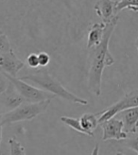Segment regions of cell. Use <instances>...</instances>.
Wrapping results in <instances>:
<instances>
[{"label": "cell", "mask_w": 138, "mask_h": 155, "mask_svg": "<svg viewBox=\"0 0 138 155\" xmlns=\"http://www.w3.org/2000/svg\"><path fill=\"white\" fill-rule=\"evenodd\" d=\"M97 0H0V28L22 56H61L87 34ZM97 15V14H96Z\"/></svg>", "instance_id": "obj_1"}, {"label": "cell", "mask_w": 138, "mask_h": 155, "mask_svg": "<svg viewBox=\"0 0 138 155\" xmlns=\"http://www.w3.org/2000/svg\"><path fill=\"white\" fill-rule=\"evenodd\" d=\"M118 20L119 16L116 15L111 21L106 23L101 42L94 48L88 49V88L97 97L101 95L102 74L104 68L114 64V59L109 51V44L113 32L117 26Z\"/></svg>", "instance_id": "obj_2"}, {"label": "cell", "mask_w": 138, "mask_h": 155, "mask_svg": "<svg viewBox=\"0 0 138 155\" xmlns=\"http://www.w3.org/2000/svg\"><path fill=\"white\" fill-rule=\"evenodd\" d=\"M20 79L29 82L31 84H35L38 87L45 90L51 94H54L56 97H59L67 101L73 103H77L80 105H87L88 100L81 98L77 95L73 94L72 92L67 90L64 85L58 81L55 77H53L50 72L47 69V67L36 68L33 73H29L25 76L20 77Z\"/></svg>", "instance_id": "obj_3"}, {"label": "cell", "mask_w": 138, "mask_h": 155, "mask_svg": "<svg viewBox=\"0 0 138 155\" xmlns=\"http://www.w3.org/2000/svg\"><path fill=\"white\" fill-rule=\"evenodd\" d=\"M51 99H45L38 102H28L26 101L20 106L15 108L12 111L1 114L2 125H11V124L32 120L38 115L44 113L50 105Z\"/></svg>", "instance_id": "obj_4"}, {"label": "cell", "mask_w": 138, "mask_h": 155, "mask_svg": "<svg viewBox=\"0 0 138 155\" xmlns=\"http://www.w3.org/2000/svg\"><path fill=\"white\" fill-rule=\"evenodd\" d=\"M3 73L7 77V79L14 85V87L16 88V90L28 102H38V101H42V100H45V99L52 100L53 98L56 97L54 94H51V93L45 90H43L39 87H35L29 82H27L25 81L21 80L20 78L12 77L5 72Z\"/></svg>", "instance_id": "obj_5"}, {"label": "cell", "mask_w": 138, "mask_h": 155, "mask_svg": "<svg viewBox=\"0 0 138 155\" xmlns=\"http://www.w3.org/2000/svg\"><path fill=\"white\" fill-rule=\"evenodd\" d=\"M137 106H138V89L127 93V94L122 98H120L117 102L113 104L109 108H107L104 111L97 113V114L99 115L98 121L99 123H101L107 119L116 116L121 111L128 109V108L137 107Z\"/></svg>", "instance_id": "obj_6"}, {"label": "cell", "mask_w": 138, "mask_h": 155, "mask_svg": "<svg viewBox=\"0 0 138 155\" xmlns=\"http://www.w3.org/2000/svg\"><path fill=\"white\" fill-rule=\"evenodd\" d=\"M102 129V140L120 141L128 137V134L124 130V124L120 118L116 116L99 123Z\"/></svg>", "instance_id": "obj_7"}, {"label": "cell", "mask_w": 138, "mask_h": 155, "mask_svg": "<svg viewBox=\"0 0 138 155\" xmlns=\"http://www.w3.org/2000/svg\"><path fill=\"white\" fill-rule=\"evenodd\" d=\"M26 101L27 100L24 98V97L20 94L16 88L14 87V85L11 82L6 91L0 95V114L12 111Z\"/></svg>", "instance_id": "obj_8"}, {"label": "cell", "mask_w": 138, "mask_h": 155, "mask_svg": "<svg viewBox=\"0 0 138 155\" xmlns=\"http://www.w3.org/2000/svg\"><path fill=\"white\" fill-rule=\"evenodd\" d=\"M25 63L23 61L13 48L6 53L0 54V71L5 72L12 77H16L21 69L25 67Z\"/></svg>", "instance_id": "obj_9"}, {"label": "cell", "mask_w": 138, "mask_h": 155, "mask_svg": "<svg viewBox=\"0 0 138 155\" xmlns=\"http://www.w3.org/2000/svg\"><path fill=\"white\" fill-rule=\"evenodd\" d=\"M117 0H97L94 6V10L102 22L108 23L117 15Z\"/></svg>", "instance_id": "obj_10"}, {"label": "cell", "mask_w": 138, "mask_h": 155, "mask_svg": "<svg viewBox=\"0 0 138 155\" xmlns=\"http://www.w3.org/2000/svg\"><path fill=\"white\" fill-rule=\"evenodd\" d=\"M117 114L119 115V118L123 121L124 130L128 134L136 133L138 129V106L128 108L119 112Z\"/></svg>", "instance_id": "obj_11"}, {"label": "cell", "mask_w": 138, "mask_h": 155, "mask_svg": "<svg viewBox=\"0 0 138 155\" xmlns=\"http://www.w3.org/2000/svg\"><path fill=\"white\" fill-rule=\"evenodd\" d=\"M106 27V23H93L87 32V41H86V48L89 49L97 45L101 42L104 34V29Z\"/></svg>", "instance_id": "obj_12"}, {"label": "cell", "mask_w": 138, "mask_h": 155, "mask_svg": "<svg viewBox=\"0 0 138 155\" xmlns=\"http://www.w3.org/2000/svg\"><path fill=\"white\" fill-rule=\"evenodd\" d=\"M80 124L83 127V129L87 130L89 136L94 137V130L99 125L97 114H90V113L83 114L80 117Z\"/></svg>", "instance_id": "obj_13"}, {"label": "cell", "mask_w": 138, "mask_h": 155, "mask_svg": "<svg viewBox=\"0 0 138 155\" xmlns=\"http://www.w3.org/2000/svg\"><path fill=\"white\" fill-rule=\"evenodd\" d=\"M61 121H62L64 124H65L66 126L73 129L74 130L78 131V133L82 134H86L89 136L87 130H84L83 127L81 126L80 119L75 118V117H70V116H62V117H61Z\"/></svg>", "instance_id": "obj_14"}, {"label": "cell", "mask_w": 138, "mask_h": 155, "mask_svg": "<svg viewBox=\"0 0 138 155\" xmlns=\"http://www.w3.org/2000/svg\"><path fill=\"white\" fill-rule=\"evenodd\" d=\"M125 9L138 12V0H117L116 12H119Z\"/></svg>", "instance_id": "obj_15"}, {"label": "cell", "mask_w": 138, "mask_h": 155, "mask_svg": "<svg viewBox=\"0 0 138 155\" xmlns=\"http://www.w3.org/2000/svg\"><path fill=\"white\" fill-rule=\"evenodd\" d=\"M120 141H122V145L126 148L133 150L138 154V130L134 134H130L127 138Z\"/></svg>", "instance_id": "obj_16"}, {"label": "cell", "mask_w": 138, "mask_h": 155, "mask_svg": "<svg viewBox=\"0 0 138 155\" xmlns=\"http://www.w3.org/2000/svg\"><path fill=\"white\" fill-rule=\"evenodd\" d=\"M8 144L10 146V153L11 154H26L25 148L22 146V144L16 140V138L12 137L9 139Z\"/></svg>", "instance_id": "obj_17"}, {"label": "cell", "mask_w": 138, "mask_h": 155, "mask_svg": "<svg viewBox=\"0 0 138 155\" xmlns=\"http://www.w3.org/2000/svg\"><path fill=\"white\" fill-rule=\"evenodd\" d=\"M12 43L9 36L5 32L0 34V54L6 53L12 49Z\"/></svg>", "instance_id": "obj_18"}, {"label": "cell", "mask_w": 138, "mask_h": 155, "mask_svg": "<svg viewBox=\"0 0 138 155\" xmlns=\"http://www.w3.org/2000/svg\"><path fill=\"white\" fill-rule=\"evenodd\" d=\"M38 59L40 67H48L51 61V55L47 51H41L38 52Z\"/></svg>", "instance_id": "obj_19"}, {"label": "cell", "mask_w": 138, "mask_h": 155, "mask_svg": "<svg viewBox=\"0 0 138 155\" xmlns=\"http://www.w3.org/2000/svg\"><path fill=\"white\" fill-rule=\"evenodd\" d=\"M26 61H27L28 65L32 69H36L38 67H40L39 59H38V53H36V52L29 53L26 57Z\"/></svg>", "instance_id": "obj_20"}, {"label": "cell", "mask_w": 138, "mask_h": 155, "mask_svg": "<svg viewBox=\"0 0 138 155\" xmlns=\"http://www.w3.org/2000/svg\"><path fill=\"white\" fill-rule=\"evenodd\" d=\"M11 81L7 79V77L4 75L2 71H0V95L3 94L6 89L9 87Z\"/></svg>", "instance_id": "obj_21"}, {"label": "cell", "mask_w": 138, "mask_h": 155, "mask_svg": "<svg viewBox=\"0 0 138 155\" xmlns=\"http://www.w3.org/2000/svg\"><path fill=\"white\" fill-rule=\"evenodd\" d=\"M2 122H1V114H0V144H1L2 141Z\"/></svg>", "instance_id": "obj_22"}, {"label": "cell", "mask_w": 138, "mask_h": 155, "mask_svg": "<svg viewBox=\"0 0 138 155\" xmlns=\"http://www.w3.org/2000/svg\"><path fill=\"white\" fill-rule=\"evenodd\" d=\"M97 153H98V145L97 144L95 147V150L92 151V154H97Z\"/></svg>", "instance_id": "obj_23"}, {"label": "cell", "mask_w": 138, "mask_h": 155, "mask_svg": "<svg viewBox=\"0 0 138 155\" xmlns=\"http://www.w3.org/2000/svg\"><path fill=\"white\" fill-rule=\"evenodd\" d=\"M135 46H136V49H137V52H138V37H137L136 42H135Z\"/></svg>", "instance_id": "obj_24"}, {"label": "cell", "mask_w": 138, "mask_h": 155, "mask_svg": "<svg viewBox=\"0 0 138 155\" xmlns=\"http://www.w3.org/2000/svg\"><path fill=\"white\" fill-rule=\"evenodd\" d=\"M2 33H4V31H3L1 28H0V34H2Z\"/></svg>", "instance_id": "obj_25"}]
</instances>
